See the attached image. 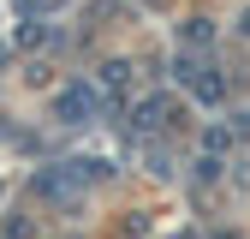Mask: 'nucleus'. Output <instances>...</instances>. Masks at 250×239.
Returning <instances> with one entry per match:
<instances>
[{
	"label": "nucleus",
	"instance_id": "nucleus-1",
	"mask_svg": "<svg viewBox=\"0 0 250 239\" xmlns=\"http://www.w3.org/2000/svg\"><path fill=\"white\" fill-rule=\"evenodd\" d=\"M89 114H96V90H89V84H72L66 96H60V120H66V126H83Z\"/></svg>",
	"mask_w": 250,
	"mask_h": 239
},
{
	"label": "nucleus",
	"instance_id": "nucleus-2",
	"mask_svg": "<svg viewBox=\"0 0 250 239\" xmlns=\"http://www.w3.org/2000/svg\"><path fill=\"white\" fill-rule=\"evenodd\" d=\"M161 108H167L161 96H149V102L137 108V126H143V132H149V126H161Z\"/></svg>",
	"mask_w": 250,
	"mask_h": 239
}]
</instances>
